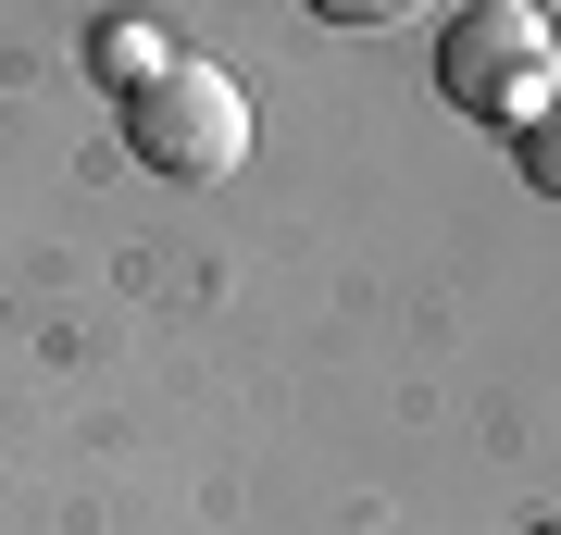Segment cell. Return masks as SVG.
<instances>
[{
	"mask_svg": "<svg viewBox=\"0 0 561 535\" xmlns=\"http://www.w3.org/2000/svg\"><path fill=\"white\" fill-rule=\"evenodd\" d=\"M437 88L461 100L474 125H524L561 100V25L537 0H474V13L437 25Z\"/></svg>",
	"mask_w": 561,
	"mask_h": 535,
	"instance_id": "6da1fadb",
	"label": "cell"
},
{
	"mask_svg": "<svg viewBox=\"0 0 561 535\" xmlns=\"http://www.w3.org/2000/svg\"><path fill=\"white\" fill-rule=\"evenodd\" d=\"M125 150L150 162V175H175V187H213V175H238L250 162V88L225 75V62H162V75L125 100Z\"/></svg>",
	"mask_w": 561,
	"mask_h": 535,
	"instance_id": "7a4b0ae2",
	"label": "cell"
},
{
	"mask_svg": "<svg viewBox=\"0 0 561 535\" xmlns=\"http://www.w3.org/2000/svg\"><path fill=\"white\" fill-rule=\"evenodd\" d=\"M162 62H175V50H162V25H138V13L88 25V75H101V88H125V100H138V88L162 75Z\"/></svg>",
	"mask_w": 561,
	"mask_h": 535,
	"instance_id": "3957f363",
	"label": "cell"
},
{
	"mask_svg": "<svg viewBox=\"0 0 561 535\" xmlns=\"http://www.w3.org/2000/svg\"><path fill=\"white\" fill-rule=\"evenodd\" d=\"M512 150H524V175H537V187L561 199V100H549V113H524V125H512Z\"/></svg>",
	"mask_w": 561,
	"mask_h": 535,
	"instance_id": "277c9868",
	"label": "cell"
},
{
	"mask_svg": "<svg viewBox=\"0 0 561 535\" xmlns=\"http://www.w3.org/2000/svg\"><path fill=\"white\" fill-rule=\"evenodd\" d=\"M537 535H561V511H549V523H537Z\"/></svg>",
	"mask_w": 561,
	"mask_h": 535,
	"instance_id": "5b68a950",
	"label": "cell"
}]
</instances>
